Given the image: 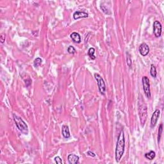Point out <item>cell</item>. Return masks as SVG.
<instances>
[{"label":"cell","instance_id":"1","mask_svg":"<svg viewBox=\"0 0 164 164\" xmlns=\"http://www.w3.org/2000/svg\"><path fill=\"white\" fill-rule=\"evenodd\" d=\"M125 147V139L124 135L123 130L120 132L118 137V140L116 149V162H119L121 158L123 156L124 152Z\"/></svg>","mask_w":164,"mask_h":164},{"label":"cell","instance_id":"2","mask_svg":"<svg viewBox=\"0 0 164 164\" xmlns=\"http://www.w3.org/2000/svg\"><path fill=\"white\" fill-rule=\"evenodd\" d=\"M139 114L140 117L141 124L142 126H144L146 123L147 116V106L144 101L142 99V97H140L139 99Z\"/></svg>","mask_w":164,"mask_h":164},{"label":"cell","instance_id":"3","mask_svg":"<svg viewBox=\"0 0 164 164\" xmlns=\"http://www.w3.org/2000/svg\"><path fill=\"white\" fill-rule=\"evenodd\" d=\"M13 116H14V122H15V124H16L19 130H20L21 132H23L24 134H27L28 132V128L25 122H24L21 117H18V116H16L15 114L13 115Z\"/></svg>","mask_w":164,"mask_h":164},{"label":"cell","instance_id":"4","mask_svg":"<svg viewBox=\"0 0 164 164\" xmlns=\"http://www.w3.org/2000/svg\"><path fill=\"white\" fill-rule=\"evenodd\" d=\"M94 77L95 78H96V81H97V86H98L99 90H100V92L102 94L104 95L106 91V85L104 80L102 78L101 76L99 74H97V73H96V74H94Z\"/></svg>","mask_w":164,"mask_h":164},{"label":"cell","instance_id":"5","mask_svg":"<svg viewBox=\"0 0 164 164\" xmlns=\"http://www.w3.org/2000/svg\"><path fill=\"white\" fill-rule=\"evenodd\" d=\"M142 85L145 94L148 98L151 97L150 91V84H149V80L147 76H144L142 78Z\"/></svg>","mask_w":164,"mask_h":164},{"label":"cell","instance_id":"6","mask_svg":"<svg viewBox=\"0 0 164 164\" xmlns=\"http://www.w3.org/2000/svg\"><path fill=\"white\" fill-rule=\"evenodd\" d=\"M162 24L158 21H155L153 24V32L155 37H159L162 34Z\"/></svg>","mask_w":164,"mask_h":164},{"label":"cell","instance_id":"7","mask_svg":"<svg viewBox=\"0 0 164 164\" xmlns=\"http://www.w3.org/2000/svg\"><path fill=\"white\" fill-rule=\"evenodd\" d=\"M160 112L158 109L155 110L154 113H152L151 119V128H154L155 126L158 121V118L160 117Z\"/></svg>","mask_w":164,"mask_h":164},{"label":"cell","instance_id":"8","mask_svg":"<svg viewBox=\"0 0 164 164\" xmlns=\"http://www.w3.org/2000/svg\"><path fill=\"white\" fill-rule=\"evenodd\" d=\"M139 52L141 55L144 56V57L147 55L149 52V47L147 44L146 43H142V44H140V46H139Z\"/></svg>","mask_w":164,"mask_h":164},{"label":"cell","instance_id":"9","mask_svg":"<svg viewBox=\"0 0 164 164\" xmlns=\"http://www.w3.org/2000/svg\"><path fill=\"white\" fill-rule=\"evenodd\" d=\"M89 15L87 13L84 12H80V11H76L73 14V18L74 19H78L80 18H88Z\"/></svg>","mask_w":164,"mask_h":164},{"label":"cell","instance_id":"10","mask_svg":"<svg viewBox=\"0 0 164 164\" xmlns=\"http://www.w3.org/2000/svg\"><path fill=\"white\" fill-rule=\"evenodd\" d=\"M67 159H68L69 163L70 164H76L78 163L79 157L77 155H74V154H70L69 155Z\"/></svg>","mask_w":164,"mask_h":164},{"label":"cell","instance_id":"11","mask_svg":"<svg viewBox=\"0 0 164 164\" xmlns=\"http://www.w3.org/2000/svg\"><path fill=\"white\" fill-rule=\"evenodd\" d=\"M70 38L76 43H80L81 42V37L80 34L76 32H73L70 34Z\"/></svg>","mask_w":164,"mask_h":164},{"label":"cell","instance_id":"12","mask_svg":"<svg viewBox=\"0 0 164 164\" xmlns=\"http://www.w3.org/2000/svg\"><path fill=\"white\" fill-rule=\"evenodd\" d=\"M62 133L64 138L68 139V138L70 137L69 129L68 126H65V125L62 126Z\"/></svg>","mask_w":164,"mask_h":164},{"label":"cell","instance_id":"13","mask_svg":"<svg viewBox=\"0 0 164 164\" xmlns=\"http://www.w3.org/2000/svg\"><path fill=\"white\" fill-rule=\"evenodd\" d=\"M155 156H156V154H155V152L153 151H151L145 154V157H146L147 159L150 160H153L154 158L155 157Z\"/></svg>","mask_w":164,"mask_h":164},{"label":"cell","instance_id":"14","mask_svg":"<svg viewBox=\"0 0 164 164\" xmlns=\"http://www.w3.org/2000/svg\"><path fill=\"white\" fill-rule=\"evenodd\" d=\"M94 53H95V49L94 47H90V49L88 51V54L89 56L90 57V58L92 60H95L96 59V57L94 55Z\"/></svg>","mask_w":164,"mask_h":164},{"label":"cell","instance_id":"15","mask_svg":"<svg viewBox=\"0 0 164 164\" xmlns=\"http://www.w3.org/2000/svg\"><path fill=\"white\" fill-rule=\"evenodd\" d=\"M150 74L152 77H153V78L156 77V74H157V73H156V67H155L153 64H152L151 67Z\"/></svg>","mask_w":164,"mask_h":164},{"label":"cell","instance_id":"16","mask_svg":"<svg viewBox=\"0 0 164 164\" xmlns=\"http://www.w3.org/2000/svg\"><path fill=\"white\" fill-rule=\"evenodd\" d=\"M162 132H163V125L161 124L160 125V127H159V129H158V143L160 142V139H161V136H162Z\"/></svg>","mask_w":164,"mask_h":164},{"label":"cell","instance_id":"17","mask_svg":"<svg viewBox=\"0 0 164 164\" xmlns=\"http://www.w3.org/2000/svg\"><path fill=\"white\" fill-rule=\"evenodd\" d=\"M42 59L41 58H37L35 60H34V66H35V67H39V66L41 65V64H42Z\"/></svg>","mask_w":164,"mask_h":164},{"label":"cell","instance_id":"18","mask_svg":"<svg viewBox=\"0 0 164 164\" xmlns=\"http://www.w3.org/2000/svg\"><path fill=\"white\" fill-rule=\"evenodd\" d=\"M67 51H68L69 53L70 54H74V53H76V50L74 47L72 46H70L67 49Z\"/></svg>","mask_w":164,"mask_h":164},{"label":"cell","instance_id":"19","mask_svg":"<svg viewBox=\"0 0 164 164\" xmlns=\"http://www.w3.org/2000/svg\"><path fill=\"white\" fill-rule=\"evenodd\" d=\"M54 161H55V162L57 163L62 164V159L59 157V156H57V157L54 158Z\"/></svg>","mask_w":164,"mask_h":164},{"label":"cell","instance_id":"20","mask_svg":"<svg viewBox=\"0 0 164 164\" xmlns=\"http://www.w3.org/2000/svg\"><path fill=\"white\" fill-rule=\"evenodd\" d=\"M127 64L129 67H131L132 65V60H131V57H128L127 58Z\"/></svg>","mask_w":164,"mask_h":164},{"label":"cell","instance_id":"21","mask_svg":"<svg viewBox=\"0 0 164 164\" xmlns=\"http://www.w3.org/2000/svg\"><path fill=\"white\" fill-rule=\"evenodd\" d=\"M0 40H1V43H3L4 42H5V36L3 35V34H2V35H1V36H0Z\"/></svg>","mask_w":164,"mask_h":164},{"label":"cell","instance_id":"22","mask_svg":"<svg viewBox=\"0 0 164 164\" xmlns=\"http://www.w3.org/2000/svg\"><path fill=\"white\" fill-rule=\"evenodd\" d=\"M87 155H89V156H92V157H94L95 156H96V155L94 153V152H91V151H88L87 152Z\"/></svg>","mask_w":164,"mask_h":164}]
</instances>
